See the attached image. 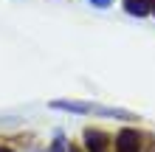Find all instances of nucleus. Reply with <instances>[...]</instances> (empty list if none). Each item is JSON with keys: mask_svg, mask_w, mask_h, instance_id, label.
<instances>
[{"mask_svg": "<svg viewBox=\"0 0 155 152\" xmlns=\"http://www.w3.org/2000/svg\"><path fill=\"white\" fill-rule=\"evenodd\" d=\"M138 141H141V135L135 130H121L116 135V152H138Z\"/></svg>", "mask_w": 155, "mask_h": 152, "instance_id": "obj_2", "label": "nucleus"}, {"mask_svg": "<svg viewBox=\"0 0 155 152\" xmlns=\"http://www.w3.org/2000/svg\"><path fill=\"white\" fill-rule=\"evenodd\" d=\"M90 3H93L96 8H107V6H110V3H113V0H90Z\"/></svg>", "mask_w": 155, "mask_h": 152, "instance_id": "obj_5", "label": "nucleus"}, {"mask_svg": "<svg viewBox=\"0 0 155 152\" xmlns=\"http://www.w3.org/2000/svg\"><path fill=\"white\" fill-rule=\"evenodd\" d=\"M85 147L87 152H110V138L102 130H85Z\"/></svg>", "mask_w": 155, "mask_h": 152, "instance_id": "obj_1", "label": "nucleus"}, {"mask_svg": "<svg viewBox=\"0 0 155 152\" xmlns=\"http://www.w3.org/2000/svg\"><path fill=\"white\" fill-rule=\"evenodd\" d=\"M68 152H82V149L79 147H68Z\"/></svg>", "mask_w": 155, "mask_h": 152, "instance_id": "obj_7", "label": "nucleus"}, {"mask_svg": "<svg viewBox=\"0 0 155 152\" xmlns=\"http://www.w3.org/2000/svg\"><path fill=\"white\" fill-rule=\"evenodd\" d=\"M0 152H14V149H8V147H3V144H0Z\"/></svg>", "mask_w": 155, "mask_h": 152, "instance_id": "obj_6", "label": "nucleus"}, {"mask_svg": "<svg viewBox=\"0 0 155 152\" xmlns=\"http://www.w3.org/2000/svg\"><path fill=\"white\" fill-rule=\"evenodd\" d=\"M152 3L155 0H124V8L133 17H144L147 11H152Z\"/></svg>", "mask_w": 155, "mask_h": 152, "instance_id": "obj_3", "label": "nucleus"}, {"mask_svg": "<svg viewBox=\"0 0 155 152\" xmlns=\"http://www.w3.org/2000/svg\"><path fill=\"white\" fill-rule=\"evenodd\" d=\"M51 152H65V138H62V135H57V141H54V147H51Z\"/></svg>", "mask_w": 155, "mask_h": 152, "instance_id": "obj_4", "label": "nucleus"}, {"mask_svg": "<svg viewBox=\"0 0 155 152\" xmlns=\"http://www.w3.org/2000/svg\"><path fill=\"white\" fill-rule=\"evenodd\" d=\"M152 14H155V3H152Z\"/></svg>", "mask_w": 155, "mask_h": 152, "instance_id": "obj_8", "label": "nucleus"}]
</instances>
